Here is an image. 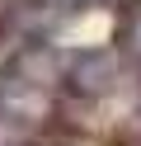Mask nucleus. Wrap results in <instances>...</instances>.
I'll return each mask as SVG.
<instances>
[{"label":"nucleus","mask_w":141,"mask_h":146,"mask_svg":"<svg viewBox=\"0 0 141 146\" xmlns=\"http://www.w3.org/2000/svg\"><path fill=\"white\" fill-rule=\"evenodd\" d=\"M71 80H75V90L89 94V99L108 94V90L118 85V57H113V52H89L85 61H75Z\"/></svg>","instance_id":"1"},{"label":"nucleus","mask_w":141,"mask_h":146,"mask_svg":"<svg viewBox=\"0 0 141 146\" xmlns=\"http://www.w3.org/2000/svg\"><path fill=\"white\" fill-rule=\"evenodd\" d=\"M61 5H99V0H61Z\"/></svg>","instance_id":"2"},{"label":"nucleus","mask_w":141,"mask_h":146,"mask_svg":"<svg viewBox=\"0 0 141 146\" xmlns=\"http://www.w3.org/2000/svg\"><path fill=\"white\" fill-rule=\"evenodd\" d=\"M0 80H5V76H0Z\"/></svg>","instance_id":"3"}]
</instances>
